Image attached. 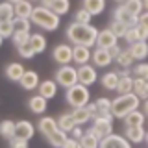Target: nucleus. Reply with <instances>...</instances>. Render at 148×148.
<instances>
[{"instance_id":"bf43d9fd","label":"nucleus","mask_w":148,"mask_h":148,"mask_svg":"<svg viewBox=\"0 0 148 148\" xmlns=\"http://www.w3.org/2000/svg\"><path fill=\"white\" fill-rule=\"evenodd\" d=\"M145 2V11H148V0H143Z\"/></svg>"},{"instance_id":"a19ab883","label":"nucleus","mask_w":148,"mask_h":148,"mask_svg":"<svg viewBox=\"0 0 148 148\" xmlns=\"http://www.w3.org/2000/svg\"><path fill=\"white\" fill-rule=\"evenodd\" d=\"M30 18H21V17H15L13 18V30L17 32H30Z\"/></svg>"},{"instance_id":"9b49d317","label":"nucleus","mask_w":148,"mask_h":148,"mask_svg":"<svg viewBox=\"0 0 148 148\" xmlns=\"http://www.w3.org/2000/svg\"><path fill=\"white\" fill-rule=\"evenodd\" d=\"M98 148H132V143H130L124 135L111 133V135H108V137L102 139Z\"/></svg>"},{"instance_id":"f03ea898","label":"nucleus","mask_w":148,"mask_h":148,"mask_svg":"<svg viewBox=\"0 0 148 148\" xmlns=\"http://www.w3.org/2000/svg\"><path fill=\"white\" fill-rule=\"evenodd\" d=\"M143 106V100L139 98L135 92H130V95H119L117 98L111 100V113L115 119H124L126 115L137 111Z\"/></svg>"},{"instance_id":"f704fd0d","label":"nucleus","mask_w":148,"mask_h":148,"mask_svg":"<svg viewBox=\"0 0 148 148\" xmlns=\"http://www.w3.org/2000/svg\"><path fill=\"white\" fill-rule=\"evenodd\" d=\"M122 6L126 8L132 15H135V17H139L143 11H145V2H143V0H126Z\"/></svg>"},{"instance_id":"f257e3e1","label":"nucleus","mask_w":148,"mask_h":148,"mask_svg":"<svg viewBox=\"0 0 148 148\" xmlns=\"http://www.w3.org/2000/svg\"><path fill=\"white\" fill-rule=\"evenodd\" d=\"M98 28H95L92 24H78V22H71L65 32L67 39L72 45H83V46H91L96 45V37H98Z\"/></svg>"},{"instance_id":"2f4dec72","label":"nucleus","mask_w":148,"mask_h":148,"mask_svg":"<svg viewBox=\"0 0 148 148\" xmlns=\"http://www.w3.org/2000/svg\"><path fill=\"white\" fill-rule=\"evenodd\" d=\"M133 56H132V52H130V48H122V52L119 54V58L115 59V63L119 65V67H122V69H130L133 65Z\"/></svg>"},{"instance_id":"2eb2a0df","label":"nucleus","mask_w":148,"mask_h":148,"mask_svg":"<svg viewBox=\"0 0 148 148\" xmlns=\"http://www.w3.org/2000/svg\"><path fill=\"white\" fill-rule=\"evenodd\" d=\"M58 87L59 85H58L56 80H43L39 83V87H37V95H41V96H45L46 100H50L58 95Z\"/></svg>"},{"instance_id":"13d9d810","label":"nucleus","mask_w":148,"mask_h":148,"mask_svg":"<svg viewBox=\"0 0 148 148\" xmlns=\"http://www.w3.org/2000/svg\"><path fill=\"white\" fill-rule=\"evenodd\" d=\"M8 2H11L13 6H15V4H18V2H22V0H8Z\"/></svg>"},{"instance_id":"4be33fe9","label":"nucleus","mask_w":148,"mask_h":148,"mask_svg":"<svg viewBox=\"0 0 148 148\" xmlns=\"http://www.w3.org/2000/svg\"><path fill=\"white\" fill-rule=\"evenodd\" d=\"M122 120H124V124H126V128L145 126V122H146V115L143 113L141 109H137V111H133V113H130V115H126V117H124Z\"/></svg>"},{"instance_id":"20e7f679","label":"nucleus","mask_w":148,"mask_h":148,"mask_svg":"<svg viewBox=\"0 0 148 148\" xmlns=\"http://www.w3.org/2000/svg\"><path fill=\"white\" fill-rule=\"evenodd\" d=\"M89 98H91V92L85 85H82V83H76L71 89L65 91V100H67L69 106H72V109L85 108V106L89 104Z\"/></svg>"},{"instance_id":"ea45409f","label":"nucleus","mask_w":148,"mask_h":148,"mask_svg":"<svg viewBox=\"0 0 148 148\" xmlns=\"http://www.w3.org/2000/svg\"><path fill=\"white\" fill-rule=\"evenodd\" d=\"M30 37H32L30 32H17V34H13L11 41H13V45H15L17 48H18V46H22V45L30 43Z\"/></svg>"},{"instance_id":"0eeeda50","label":"nucleus","mask_w":148,"mask_h":148,"mask_svg":"<svg viewBox=\"0 0 148 148\" xmlns=\"http://www.w3.org/2000/svg\"><path fill=\"white\" fill-rule=\"evenodd\" d=\"M72 56H74V46H71V45H58L52 50V59L56 63H59V67L71 65L72 63Z\"/></svg>"},{"instance_id":"8fccbe9b","label":"nucleus","mask_w":148,"mask_h":148,"mask_svg":"<svg viewBox=\"0 0 148 148\" xmlns=\"http://www.w3.org/2000/svg\"><path fill=\"white\" fill-rule=\"evenodd\" d=\"M9 148H28V143L18 141V139H11V141H9Z\"/></svg>"},{"instance_id":"603ef678","label":"nucleus","mask_w":148,"mask_h":148,"mask_svg":"<svg viewBox=\"0 0 148 148\" xmlns=\"http://www.w3.org/2000/svg\"><path fill=\"white\" fill-rule=\"evenodd\" d=\"M87 109H89V113H91V117H92V119H95L96 115H98V108H96L95 102H92V104L89 102V104H87Z\"/></svg>"},{"instance_id":"473e14b6","label":"nucleus","mask_w":148,"mask_h":148,"mask_svg":"<svg viewBox=\"0 0 148 148\" xmlns=\"http://www.w3.org/2000/svg\"><path fill=\"white\" fill-rule=\"evenodd\" d=\"M67 133L63 132V130H58V132H54L50 137H46V141H48V145L50 146H54V148H61L65 145V141H67Z\"/></svg>"},{"instance_id":"c85d7f7f","label":"nucleus","mask_w":148,"mask_h":148,"mask_svg":"<svg viewBox=\"0 0 148 148\" xmlns=\"http://www.w3.org/2000/svg\"><path fill=\"white\" fill-rule=\"evenodd\" d=\"M58 128L63 130L65 133H71L72 130L76 128V122H74L72 115H71V113H63L61 117H59V120H58Z\"/></svg>"},{"instance_id":"dca6fc26","label":"nucleus","mask_w":148,"mask_h":148,"mask_svg":"<svg viewBox=\"0 0 148 148\" xmlns=\"http://www.w3.org/2000/svg\"><path fill=\"white\" fill-rule=\"evenodd\" d=\"M26 72V69L22 67V63H8L6 65V69H4V74H6V78L8 80H11V82H15L18 83L21 82V78H22V74Z\"/></svg>"},{"instance_id":"39448f33","label":"nucleus","mask_w":148,"mask_h":148,"mask_svg":"<svg viewBox=\"0 0 148 148\" xmlns=\"http://www.w3.org/2000/svg\"><path fill=\"white\" fill-rule=\"evenodd\" d=\"M113 113L111 111H108V113H98L95 119H92V124H91V132L95 133L96 137L104 139L113 133Z\"/></svg>"},{"instance_id":"6e6552de","label":"nucleus","mask_w":148,"mask_h":148,"mask_svg":"<svg viewBox=\"0 0 148 148\" xmlns=\"http://www.w3.org/2000/svg\"><path fill=\"white\" fill-rule=\"evenodd\" d=\"M98 80V72H96V67L95 65H82V67H78V83H82V85L89 87L92 83H96Z\"/></svg>"},{"instance_id":"a211bd4d","label":"nucleus","mask_w":148,"mask_h":148,"mask_svg":"<svg viewBox=\"0 0 148 148\" xmlns=\"http://www.w3.org/2000/svg\"><path fill=\"white\" fill-rule=\"evenodd\" d=\"M124 137L128 139L132 145H139V143H145L146 137V130L145 126H135V128H126L124 130Z\"/></svg>"},{"instance_id":"a878e982","label":"nucleus","mask_w":148,"mask_h":148,"mask_svg":"<svg viewBox=\"0 0 148 148\" xmlns=\"http://www.w3.org/2000/svg\"><path fill=\"white\" fill-rule=\"evenodd\" d=\"M30 45H32V48H34V52L35 56L37 54H43L45 50H46V39H45V35L43 34H32L30 37Z\"/></svg>"},{"instance_id":"ddd939ff","label":"nucleus","mask_w":148,"mask_h":148,"mask_svg":"<svg viewBox=\"0 0 148 148\" xmlns=\"http://www.w3.org/2000/svg\"><path fill=\"white\" fill-rule=\"evenodd\" d=\"M91 61H92V65H95V67L104 69V67H109V65L113 63L115 59H113V56H111L109 50L96 48L95 52H92V56H91Z\"/></svg>"},{"instance_id":"680f3d73","label":"nucleus","mask_w":148,"mask_h":148,"mask_svg":"<svg viewBox=\"0 0 148 148\" xmlns=\"http://www.w3.org/2000/svg\"><path fill=\"white\" fill-rule=\"evenodd\" d=\"M2 43H4V37H2V35H0V46H2Z\"/></svg>"},{"instance_id":"bb28decb","label":"nucleus","mask_w":148,"mask_h":148,"mask_svg":"<svg viewBox=\"0 0 148 148\" xmlns=\"http://www.w3.org/2000/svg\"><path fill=\"white\" fill-rule=\"evenodd\" d=\"M34 13V6H32L30 0H22V2L15 4V15L21 18H30Z\"/></svg>"},{"instance_id":"e2e57ef3","label":"nucleus","mask_w":148,"mask_h":148,"mask_svg":"<svg viewBox=\"0 0 148 148\" xmlns=\"http://www.w3.org/2000/svg\"><path fill=\"white\" fill-rule=\"evenodd\" d=\"M145 143H146V145H148V132H146V137H145Z\"/></svg>"},{"instance_id":"9d476101","label":"nucleus","mask_w":148,"mask_h":148,"mask_svg":"<svg viewBox=\"0 0 148 148\" xmlns=\"http://www.w3.org/2000/svg\"><path fill=\"white\" fill-rule=\"evenodd\" d=\"M35 133V126L30 122V120H18L15 124V137L13 139H18V141H30Z\"/></svg>"},{"instance_id":"4d7b16f0","label":"nucleus","mask_w":148,"mask_h":148,"mask_svg":"<svg viewBox=\"0 0 148 148\" xmlns=\"http://www.w3.org/2000/svg\"><path fill=\"white\" fill-rule=\"evenodd\" d=\"M141 111H143V113H145L146 115V117H148V100H143V106H141Z\"/></svg>"},{"instance_id":"6e6d98bb","label":"nucleus","mask_w":148,"mask_h":148,"mask_svg":"<svg viewBox=\"0 0 148 148\" xmlns=\"http://www.w3.org/2000/svg\"><path fill=\"white\" fill-rule=\"evenodd\" d=\"M56 2V0H41V6H45V8H52V4Z\"/></svg>"},{"instance_id":"f3484780","label":"nucleus","mask_w":148,"mask_h":148,"mask_svg":"<svg viewBox=\"0 0 148 148\" xmlns=\"http://www.w3.org/2000/svg\"><path fill=\"white\" fill-rule=\"evenodd\" d=\"M91 56H92V52H91V48L89 46H83V45H76L74 46V56H72V61L76 63V65H87L89 63V59H91Z\"/></svg>"},{"instance_id":"c9c22d12","label":"nucleus","mask_w":148,"mask_h":148,"mask_svg":"<svg viewBox=\"0 0 148 148\" xmlns=\"http://www.w3.org/2000/svg\"><path fill=\"white\" fill-rule=\"evenodd\" d=\"M117 91H119V95H130V92H133V78L132 76H120Z\"/></svg>"},{"instance_id":"de8ad7c7","label":"nucleus","mask_w":148,"mask_h":148,"mask_svg":"<svg viewBox=\"0 0 148 148\" xmlns=\"http://www.w3.org/2000/svg\"><path fill=\"white\" fill-rule=\"evenodd\" d=\"M61 148H82V143L74 137H67V141H65V145Z\"/></svg>"},{"instance_id":"7c9ffc66","label":"nucleus","mask_w":148,"mask_h":148,"mask_svg":"<svg viewBox=\"0 0 148 148\" xmlns=\"http://www.w3.org/2000/svg\"><path fill=\"white\" fill-rule=\"evenodd\" d=\"M15 124L17 122H13V120H9V119L2 120V122H0V135L4 139H9V141H11V139L15 137Z\"/></svg>"},{"instance_id":"cd10ccee","label":"nucleus","mask_w":148,"mask_h":148,"mask_svg":"<svg viewBox=\"0 0 148 148\" xmlns=\"http://www.w3.org/2000/svg\"><path fill=\"white\" fill-rule=\"evenodd\" d=\"M133 92L141 100H148V82L143 78H133Z\"/></svg>"},{"instance_id":"e433bc0d","label":"nucleus","mask_w":148,"mask_h":148,"mask_svg":"<svg viewBox=\"0 0 148 148\" xmlns=\"http://www.w3.org/2000/svg\"><path fill=\"white\" fill-rule=\"evenodd\" d=\"M109 30L113 32V34L117 35L119 39H124V35H126V32L130 30V26H128V24H124V22H120V21H111Z\"/></svg>"},{"instance_id":"79ce46f5","label":"nucleus","mask_w":148,"mask_h":148,"mask_svg":"<svg viewBox=\"0 0 148 148\" xmlns=\"http://www.w3.org/2000/svg\"><path fill=\"white\" fill-rule=\"evenodd\" d=\"M13 34H15V30H13V21H0V35L4 37V39H11Z\"/></svg>"},{"instance_id":"1a4fd4ad","label":"nucleus","mask_w":148,"mask_h":148,"mask_svg":"<svg viewBox=\"0 0 148 148\" xmlns=\"http://www.w3.org/2000/svg\"><path fill=\"white\" fill-rule=\"evenodd\" d=\"M119 43V37L113 34V32L109 30V28H106V30H100L98 32V37H96V48H104V50H111L113 46H117Z\"/></svg>"},{"instance_id":"3c124183","label":"nucleus","mask_w":148,"mask_h":148,"mask_svg":"<svg viewBox=\"0 0 148 148\" xmlns=\"http://www.w3.org/2000/svg\"><path fill=\"white\" fill-rule=\"evenodd\" d=\"M83 133H85V132L82 130V126H76V128L71 132V137H74V139H78V141H80V139L83 137Z\"/></svg>"},{"instance_id":"f8f14e48","label":"nucleus","mask_w":148,"mask_h":148,"mask_svg":"<svg viewBox=\"0 0 148 148\" xmlns=\"http://www.w3.org/2000/svg\"><path fill=\"white\" fill-rule=\"evenodd\" d=\"M113 21H120V22H124V24H128L130 28H133V26H137L139 17L132 15L122 4H119V6L113 9Z\"/></svg>"},{"instance_id":"7ed1b4c3","label":"nucleus","mask_w":148,"mask_h":148,"mask_svg":"<svg viewBox=\"0 0 148 148\" xmlns=\"http://www.w3.org/2000/svg\"><path fill=\"white\" fill-rule=\"evenodd\" d=\"M30 21L34 22L35 26L43 28V30H46V32H56L59 28L61 17L56 15L52 9H48L45 6H37V8H34V13H32Z\"/></svg>"},{"instance_id":"052dcab7","label":"nucleus","mask_w":148,"mask_h":148,"mask_svg":"<svg viewBox=\"0 0 148 148\" xmlns=\"http://www.w3.org/2000/svg\"><path fill=\"white\" fill-rule=\"evenodd\" d=\"M115 2H117V4H124V2H126V0H115Z\"/></svg>"},{"instance_id":"c756f323","label":"nucleus","mask_w":148,"mask_h":148,"mask_svg":"<svg viewBox=\"0 0 148 148\" xmlns=\"http://www.w3.org/2000/svg\"><path fill=\"white\" fill-rule=\"evenodd\" d=\"M15 18V6L8 0L0 2V21H13Z\"/></svg>"},{"instance_id":"423d86ee","label":"nucleus","mask_w":148,"mask_h":148,"mask_svg":"<svg viewBox=\"0 0 148 148\" xmlns=\"http://www.w3.org/2000/svg\"><path fill=\"white\" fill-rule=\"evenodd\" d=\"M54 80L58 82L59 87H63V89H71L72 85L78 83V69H74L72 65H63V67L58 69Z\"/></svg>"},{"instance_id":"b1692460","label":"nucleus","mask_w":148,"mask_h":148,"mask_svg":"<svg viewBox=\"0 0 148 148\" xmlns=\"http://www.w3.org/2000/svg\"><path fill=\"white\" fill-rule=\"evenodd\" d=\"M71 115H72L74 122H76V126H83L85 122L92 120L91 113H89V109H87V106H85V108H76V109H72V111H71Z\"/></svg>"},{"instance_id":"4468645a","label":"nucleus","mask_w":148,"mask_h":148,"mask_svg":"<svg viewBox=\"0 0 148 148\" xmlns=\"http://www.w3.org/2000/svg\"><path fill=\"white\" fill-rule=\"evenodd\" d=\"M39 74H37L35 71H26L24 74H22V78H21V82H18V85L22 87V89H26V91H37V87H39Z\"/></svg>"},{"instance_id":"5fc2aeb1","label":"nucleus","mask_w":148,"mask_h":148,"mask_svg":"<svg viewBox=\"0 0 148 148\" xmlns=\"http://www.w3.org/2000/svg\"><path fill=\"white\" fill-rule=\"evenodd\" d=\"M109 52H111V56H113V59H117V58H119V54L122 52V48H120V46L117 45V46H113V48H111Z\"/></svg>"},{"instance_id":"0e129e2a","label":"nucleus","mask_w":148,"mask_h":148,"mask_svg":"<svg viewBox=\"0 0 148 148\" xmlns=\"http://www.w3.org/2000/svg\"><path fill=\"white\" fill-rule=\"evenodd\" d=\"M30 2H34V0H30ZM39 2H41V0H39Z\"/></svg>"},{"instance_id":"aec40b11","label":"nucleus","mask_w":148,"mask_h":148,"mask_svg":"<svg viewBox=\"0 0 148 148\" xmlns=\"http://www.w3.org/2000/svg\"><path fill=\"white\" fill-rule=\"evenodd\" d=\"M37 128H39V132L43 133V137H50L54 132H58V120L54 117H43L39 119V124H37Z\"/></svg>"},{"instance_id":"412c9836","label":"nucleus","mask_w":148,"mask_h":148,"mask_svg":"<svg viewBox=\"0 0 148 148\" xmlns=\"http://www.w3.org/2000/svg\"><path fill=\"white\" fill-rule=\"evenodd\" d=\"M128 48L135 61H143V59L148 58V41H137V43L130 45Z\"/></svg>"},{"instance_id":"72a5a7b5","label":"nucleus","mask_w":148,"mask_h":148,"mask_svg":"<svg viewBox=\"0 0 148 148\" xmlns=\"http://www.w3.org/2000/svg\"><path fill=\"white\" fill-rule=\"evenodd\" d=\"M80 143H82V148H98L100 146V139L96 137L91 130L83 133V137L80 139Z\"/></svg>"},{"instance_id":"49530a36","label":"nucleus","mask_w":148,"mask_h":148,"mask_svg":"<svg viewBox=\"0 0 148 148\" xmlns=\"http://www.w3.org/2000/svg\"><path fill=\"white\" fill-rule=\"evenodd\" d=\"M95 104H96V108H98V113H108V111H111V100L106 98V96L98 98Z\"/></svg>"},{"instance_id":"864d4df0","label":"nucleus","mask_w":148,"mask_h":148,"mask_svg":"<svg viewBox=\"0 0 148 148\" xmlns=\"http://www.w3.org/2000/svg\"><path fill=\"white\" fill-rule=\"evenodd\" d=\"M137 28H139V37H141V41H148V30L143 28V26H139V24H137Z\"/></svg>"},{"instance_id":"a18cd8bd","label":"nucleus","mask_w":148,"mask_h":148,"mask_svg":"<svg viewBox=\"0 0 148 148\" xmlns=\"http://www.w3.org/2000/svg\"><path fill=\"white\" fill-rule=\"evenodd\" d=\"M17 52H18V56H21V58H24V59H32V58L35 56V52H34V48H32V45H30V43L18 46Z\"/></svg>"},{"instance_id":"4c0bfd02","label":"nucleus","mask_w":148,"mask_h":148,"mask_svg":"<svg viewBox=\"0 0 148 148\" xmlns=\"http://www.w3.org/2000/svg\"><path fill=\"white\" fill-rule=\"evenodd\" d=\"M50 9H52L56 15L61 17V15H65V13H69V9H71V0H56Z\"/></svg>"},{"instance_id":"6ab92c4d","label":"nucleus","mask_w":148,"mask_h":148,"mask_svg":"<svg viewBox=\"0 0 148 148\" xmlns=\"http://www.w3.org/2000/svg\"><path fill=\"white\" fill-rule=\"evenodd\" d=\"M46 108H48V100L45 98V96H41V95H34L30 100H28V109L32 111V113H35V115H43Z\"/></svg>"},{"instance_id":"58836bf2","label":"nucleus","mask_w":148,"mask_h":148,"mask_svg":"<svg viewBox=\"0 0 148 148\" xmlns=\"http://www.w3.org/2000/svg\"><path fill=\"white\" fill-rule=\"evenodd\" d=\"M132 74H133V78H143V80H146V82H148V63L139 61L135 67H133Z\"/></svg>"},{"instance_id":"c03bdc74","label":"nucleus","mask_w":148,"mask_h":148,"mask_svg":"<svg viewBox=\"0 0 148 148\" xmlns=\"http://www.w3.org/2000/svg\"><path fill=\"white\" fill-rule=\"evenodd\" d=\"M124 41H126L128 45H133V43H137V41H141V37H139V28L137 26L130 28L126 32V35H124Z\"/></svg>"},{"instance_id":"5701e85b","label":"nucleus","mask_w":148,"mask_h":148,"mask_svg":"<svg viewBox=\"0 0 148 148\" xmlns=\"http://www.w3.org/2000/svg\"><path fill=\"white\" fill-rule=\"evenodd\" d=\"M119 80H120V76H119V72H115V71H111V72H106L104 76H102V87L104 89H108V91H117V87H119Z\"/></svg>"},{"instance_id":"393cba45","label":"nucleus","mask_w":148,"mask_h":148,"mask_svg":"<svg viewBox=\"0 0 148 148\" xmlns=\"http://www.w3.org/2000/svg\"><path fill=\"white\" fill-rule=\"evenodd\" d=\"M83 2V9L91 13V15H100L106 9V0H82Z\"/></svg>"},{"instance_id":"09e8293b","label":"nucleus","mask_w":148,"mask_h":148,"mask_svg":"<svg viewBox=\"0 0 148 148\" xmlns=\"http://www.w3.org/2000/svg\"><path fill=\"white\" fill-rule=\"evenodd\" d=\"M137 24H139V26H143V28H146V30H148V11H143L141 15H139V21H137Z\"/></svg>"},{"instance_id":"37998d69","label":"nucleus","mask_w":148,"mask_h":148,"mask_svg":"<svg viewBox=\"0 0 148 148\" xmlns=\"http://www.w3.org/2000/svg\"><path fill=\"white\" fill-rule=\"evenodd\" d=\"M91 17H92L91 13L82 8L74 13V22H78V24H91Z\"/></svg>"}]
</instances>
